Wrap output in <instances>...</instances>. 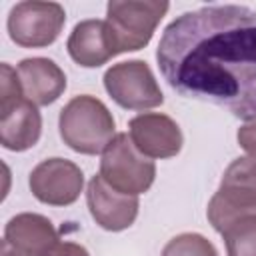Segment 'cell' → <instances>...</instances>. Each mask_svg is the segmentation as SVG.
Masks as SVG:
<instances>
[{"label": "cell", "instance_id": "16", "mask_svg": "<svg viewBox=\"0 0 256 256\" xmlns=\"http://www.w3.org/2000/svg\"><path fill=\"white\" fill-rule=\"evenodd\" d=\"M162 256H218L214 244L196 232H184L168 240Z\"/></svg>", "mask_w": 256, "mask_h": 256}, {"label": "cell", "instance_id": "10", "mask_svg": "<svg viewBox=\"0 0 256 256\" xmlns=\"http://www.w3.org/2000/svg\"><path fill=\"white\" fill-rule=\"evenodd\" d=\"M134 146L148 158H172L182 150L184 136L180 126L166 114L142 112L128 122Z\"/></svg>", "mask_w": 256, "mask_h": 256}, {"label": "cell", "instance_id": "1", "mask_svg": "<svg viewBox=\"0 0 256 256\" xmlns=\"http://www.w3.org/2000/svg\"><path fill=\"white\" fill-rule=\"evenodd\" d=\"M156 60L180 96L246 122L256 116V10L214 4L184 12L164 28Z\"/></svg>", "mask_w": 256, "mask_h": 256}, {"label": "cell", "instance_id": "18", "mask_svg": "<svg viewBox=\"0 0 256 256\" xmlns=\"http://www.w3.org/2000/svg\"><path fill=\"white\" fill-rule=\"evenodd\" d=\"M46 256H90L82 244L76 242H58Z\"/></svg>", "mask_w": 256, "mask_h": 256}, {"label": "cell", "instance_id": "2", "mask_svg": "<svg viewBox=\"0 0 256 256\" xmlns=\"http://www.w3.org/2000/svg\"><path fill=\"white\" fill-rule=\"evenodd\" d=\"M60 138L80 154H100L116 136V122L102 100L90 94L74 96L58 116Z\"/></svg>", "mask_w": 256, "mask_h": 256}, {"label": "cell", "instance_id": "7", "mask_svg": "<svg viewBox=\"0 0 256 256\" xmlns=\"http://www.w3.org/2000/svg\"><path fill=\"white\" fill-rule=\"evenodd\" d=\"M104 88L126 110H148L164 102V94L144 60H128L104 72Z\"/></svg>", "mask_w": 256, "mask_h": 256}, {"label": "cell", "instance_id": "8", "mask_svg": "<svg viewBox=\"0 0 256 256\" xmlns=\"http://www.w3.org/2000/svg\"><path fill=\"white\" fill-rule=\"evenodd\" d=\"M30 190L36 200L48 206H70L84 188L80 166L66 158H46L30 172Z\"/></svg>", "mask_w": 256, "mask_h": 256}, {"label": "cell", "instance_id": "6", "mask_svg": "<svg viewBox=\"0 0 256 256\" xmlns=\"http://www.w3.org/2000/svg\"><path fill=\"white\" fill-rule=\"evenodd\" d=\"M66 12L58 2L26 0L12 6L8 14V34L22 48L50 46L62 32Z\"/></svg>", "mask_w": 256, "mask_h": 256}, {"label": "cell", "instance_id": "15", "mask_svg": "<svg viewBox=\"0 0 256 256\" xmlns=\"http://www.w3.org/2000/svg\"><path fill=\"white\" fill-rule=\"evenodd\" d=\"M228 256H256V214L234 220L222 232Z\"/></svg>", "mask_w": 256, "mask_h": 256}, {"label": "cell", "instance_id": "3", "mask_svg": "<svg viewBox=\"0 0 256 256\" xmlns=\"http://www.w3.org/2000/svg\"><path fill=\"white\" fill-rule=\"evenodd\" d=\"M206 214L220 234L234 220L256 214V158L242 156L230 162L216 194L208 202Z\"/></svg>", "mask_w": 256, "mask_h": 256}, {"label": "cell", "instance_id": "14", "mask_svg": "<svg viewBox=\"0 0 256 256\" xmlns=\"http://www.w3.org/2000/svg\"><path fill=\"white\" fill-rule=\"evenodd\" d=\"M4 240L26 256H46L60 240L54 224L34 212H22L8 220Z\"/></svg>", "mask_w": 256, "mask_h": 256}, {"label": "cell", "instance_id": "5", "mask_svg": "<svg viewBox=\"0 0 256 256\" xmlns=\"http://www.w3.org/2000/svg\"><path fill=\"white\" fill-rule=\"evenodd\" d=\"M100 176L114 190L138 196L152 186L156 164L134 146L130 134L120 132L102 152Z\"/></svg>", "mask_w": 256, "mask_h": 256}, {"label": "cell", "instance_id": "19", "mask_svg": "<svg viewBox=\"0 0 256 256\" xmlns=\"http://www.w3.org/2000/svg\"><path fill=\"white\" fill-rule=\"evenodd\" d=\"M2 256H26V254H22V252H18L14 246H10L6 240H2Z\"/></svg>", "mask_w": 256, "mask_h": 256}, {"label": "cell", "instance_id": "11", "mask_svg": "<svg viewBox=\"0 0 256 256\" xmlns=\"http://www.w3.org/2000/svg\"><path fill=\"white\" fill-rule=\"evenodd\" d=\"M42 134V116L24 94L0 98V144L12 152L32 148Z\"/></svg>", "mask_w": 256, "mask_h": 256}, {"label": "cell", "instance_id": "12", "mask_svg": "<svg viewBox=\"0 0 256 256\" xmlns=\"http://www.w3.org/2000/svg\"><path fill=\"white\" fill-rule=\"evenodd\" d=\"M66 48L70 58L84 68H98L118 56V48L106 20L98 18L78 22L68 36Z\"/></svg>", "mask_w": 256, "mask_h": 256}, {"label": "cell", "instance_id": "9", "mask_svg": "<svg viewBox=\"0 0 256 256\" xmlns=\"http://www.w3.org/2000/svg\"><path fill=\"white\" fill-rule=\"evenodd\" d=\"M86 204L96 224L110 232L126 230L138 216V196L114 190L100 174L92 176L86 188Z\"/></svg>", "mask_w": 256, "mask_h": 256}, {"label": "cell", "instance_id": "13", "mask_svg": "<svg viewBox=\"0 0 256 256\" xmlns=\"http://www.w3.org/2000/svg\"><path fill=\"white\" fill-rule=\"evenodd\" d=\"M24 96L36 106H48L56 102L66 90L64 70L50 58H26L16 68Z\"/></svg>", "mask_w": 256, "mask_h": 256}, {"label": "cell", "instance_id": "17", "mask_svg": "<svg viewBox=\"0 0 256 256\" xmlns=\"http://www.w3.org/2000/svg\"><path fill=\"white\" fill-rule=\"evenodd\" d=\"M236 138H238V144H240L250 156L256 158V116L238 128Z\"/></svg>", "mask_w": 256, "mask_h": 256}, {"label": "cell", "instance_id": "4", "mask_svg": "<svg viewBox=\"0 0 256 256\" xmlns=\"http://www.w3.org/2000/svg\"><path fill=\"white\" fill-rule=\"evenodd\" d=\"M170 4L164 0H112L106 6V24L118 54L144 48Z\"/></svg>", "mask_w": 256, "mask_h": 256}]
</instances>
